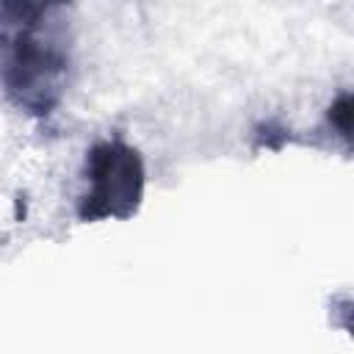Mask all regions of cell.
Returning a JSON list of instances; mask_svg holds the SVG:
<instances>
[{
    "instance_id": "6da1fadb",
    "label": "cell",
    "mask_w": 354,
    "mask_h": 354,
    "mask_svg": "<svg viewBox=\"0 0 354 354\" xmlns=\"http://www.w3.org/2000/svg\"><path fill=\"white\" fill-rule=\"evenodd\" d=\"M88 191L80 196L77 216L83 221L127 218L144 196V160L130 144L111 138L88 149L86 158Z\"/></svg>"
},
{
    "instance_id": "7a4b0ae2",
    "label": "cell",
    "mask_w": 354,
    "mask_h": 354,
    "mask_svg": "<svg viewBox=\"0 0 354 354\" xmlns=\"http://www.w3.org/2000/svg\"><path fill=\"white\" fill-rule=\"evenodd\" d=\"M64 69V50L41 41L33 30H19L0 53V80L28 113H47L58 102Z\"/></svg>"
},
{
    "instance_id": "3957f363",
    "label": "cell",
    "mask_w": 354,
    "mask_h": 354,
    "mask_svg": "<svg viewBox=\"0 0 354 354\" xmlns=\"http://www.w3.org/2000/svg\"><path fill=\"white\" fill-rule=\"evenodd\" d=\"M58 3L61 0H0V19H8L22 30H33Z\"/></svg>"
},
{
    "instance_id": "277c9868",
    "label": "cell",
    "mask_w": 354,
    "mask_h": 354,
    "mask_svg": "<svg viewBox=\"0 0 354 354\" xmlns=\"http://www.w3.org/2000/svg\"><path fill=\"white\" fill-rule=\"evenodd\" d=\"M329 122L340 130V136L348 141L351 136V94L343 91L332 105H329Z\"/></svg>"
}]
</instances>
